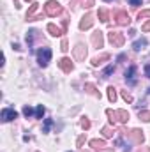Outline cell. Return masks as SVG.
Listing matches in <instances>:
<instances>
[{
    "instance_id": "1",
    "label": "cell",
    "mask_w": 150,
    "mask_h": 152,
    "mask_svg": "<svg viewBox=\"0 0 150 152\" xmlns=\"http://www.w3.org/2000/svg\"><path fill=\"white\" fill-rule=\"evenodd\" d=\"M106 115L110 117L111 122H120V124H125L129 120V112L127 110H106Z\"/></svg>"
},
{
    "instance_id": "2",
    "label": "cell",
    "mask_w": 150,
    "mask_h": 152,
    "mask_svg": "<svg viewBox=\"0 0 150 152\" xmlns=\"http://www.w3.org/2000/svg\"><path fill=\"white\" fill-rule=\"evenodd\" d=\"M44 12L48 16H58V14H62V5L57 0H48L44 4Z\"/></svg>"
},
{
    "instance_id": "3",
    "label": "cell",
    "mask_w": 150,
    "mask_h": 152,
    "mask_svg": "<svg viewBox=\"0 0 150 152\" xmlns=\"http://www.w3.org/2000/svg\"><path fill=\"white\" fill-rule=\"evenodd\" d=\"M51 60V50L50 48H41L37 51V62L41 67H46Z\"/></svg>"
},
{
    "instance_id": "4",
    "label": "cell",
    "mask_w": 150,
    "mask_h": 152,
    "mask_svg": "<svg viewBox=\"0 0 150 152\" xmlns=\"http://www.w3.org/2000/svg\"><path fill=\"white\" fill-rule=\"evenodd\" d=\"M108 39H110V42H111L113 46H117V48L124 46V42H125V37H124V34H122V32H118V30H110V34H108Z\"/></svg>"
},
{
    "instance_id": "5",
    "label": "cell",
    "mask_w": 150,
    "mask_h": 152,
    "mask_svg": "<svg viewBox=\"0 0 150 152\" xmlns=\"http://www.w3.org/2000/svg\"><path fill=\"white\" fill-rule=\"evenodd\" d=\"M92 25H94V14L88 12V14H85V16L81 18V21H79V30H88Z\"/></svg>"
},
{
    "instance_id": "6",
    "label": "cell",
    "mask_w": 150,
    "mask_h": 152,
    "mask_svg": "<svg viewBox=\"0 0 150 152\" xmlns=\"http://www.w3.org/2000/svg\"><path fill=\"white\" fill-rule=\"evenodd\" d=\"M129 136H131V140H133L134 143H138V145H141L143 140H145V134H143L141 129H131V131H129Z\"/></svg>"
},
{
    "instance_id": "7",
    "label": "cell",
    "mask_w": 150,
    "mask_h": 152,
    "mask_svg": "<svg viewBox=\"0 0 150 152\" xmlns=\"http://www.w3.org/2000/svg\"><path fill=\"white\" fill-rule=\"evenodd\" d=\"M16 117H18V113H16V110H12V108H4L2 113H0V118H2L4 122H11V120H14Z\"/></svg>"
},
{
    "instance_id": "8",
    "label": "cell",
    "mask_w": 150,
    "mask_h": 152,
    "mask_svg": "<svg viewBox=\"0 0 150 152\" xmlns=\"http://www.w3.org/2000/svg\"><path fill=\"white\" fill-rule=\"evenodd\" d=\"M73 55H74L76 60H85V57H87V48H85V44H76V48L73 50Z\"/></svg>"
},
{
    "instance_id": "9",
    "label": "cell",
    "mask_w": 150,
    "mask_h": 152,
    "mask_svg": "<svg viewBox=\"0 0 150 152\" xmlns=\"http://www.w3.org/2000/svg\"><path fill=\"white\" fill-rule=\"evenodd\" d=\"M115 20H117V23H118V25H122V27H125V25H129V23H131L129 14H127V12H124V11H118V12L115 14Z\"/></svg>"
},
{
    "instance_id": "10",
    "label": "cell",
    "mask_w": 150,
    "mask_h": 152,
    "mask_svg": "<svg viewBox=\"0 0 150 152\" xmlns=\"http://www.w3.org/2000/svg\"><path fill=\"white\" fill-rule=\"evenodd\" d=\"M58 66H60V69L64 71V73H71L73 71V62H71V58H67V57H64V58H60L58 60Z\"/></svg>"
},
{
    "instance_id": "11",
    "label": "cell",
    "mask_w": 150,
    "mask_h": 152,
    "mask_svg": "<svg viewBox=\"0 0 150 152\" xmlns=\"http://www.w3.org/2000/svg\"><path fill=\"white\" fill-rule=\"evenodd\" d=\"M92 44H94V48H103L104 37H103V32L101 30H97V32L92 34Z\"/></svg>"
},
{
    "instance_id": "12",
    "label": "cell",
    "mask_w": 150,
    "mask_h": 152,
    "mask_svg": "<svg viewBox=\"0 0 150 152\" xmlns=\"http://www.w3.org/2000/svg\"><path fill=\"white\" fill-rule=\"evenodd\" d=\"M90 147H92L94 151L103 152L106 149V142H104V140H99V138H94V140H90Z\"/></svg>"
},
{
    "instance_id": "13",
    "label": "cell",
    "mask_w": 150,
    "mask_h": 152,
    "mask_svg": "<svg viewBox=\"0 0 150 152\" xmlns=\"http://www.w3.org/2000/svg\"><path fill=\"white\" fill-rule=\"evenodd\" d=\"M39 4L37 2H34L32 5H30V9H28V12H27V20L28 21H36V20H41V16H36V11H37Z\"/></svg>"
},
{
    "instance_id": "14",
    "label": "cell",
    "mask_w": 150,
    "mask_h": 152,
    "mask_svg": "<svg viewBox=\"0 0 150 152\" xmlns=\"http://www.w3.org/2000/svg\"><path fill=\"white\" fill-rule=\"evenodd\" d=\"M134 75H136V66H131V67L127 69V73H125V80L129 81V85H134V83H136Z\"/></svg>"
},
{
    "instance_id": "15",
    "label": "cell",
    "mask_w": 150,
    "mask_h": 152,
    "mask_svg": "<svg viewBox=\"0 0 150 152\" xmlns=\"http://www.w3.org/2000/svg\"><path fill=\"white\" fill-rule=\"evenodd\" d=\"M104 60H110V55H108V53H103V55L94 57V58H92V66H94V67H97V66H101Z\"/></svg>"
},
{
    "instance_id": "16",
    "label": "cell",
    "mask_w": 150,
    "mask_h": 152,
    "mask_svg": "<svg viewBox=\"0 0 150 152\" xmlns=\"http://www.w3.org/2000/svg\"><path fill=\"white\" fill-rule=\"evenodd\" d=\"M147 44H149V41L143 37V39H138V41H134V42H133V48H134L136 51H141V50H143Z\"/></svg>"
},
{
    "instance_id": "17",
    "label": "cell",
    "mask_w": 150,
    "mask_h": 152,
    "mask_svg": "<svg viewBox=\"0 0 150 152\" xmlns=\"http://www.w3.org/2000/svg\"><path fill=\"white\" fill-rule=\"evenodd\" d=\"M48 32H50L51 36H55V37H57V36H62V34H66V32H64L62 28H58V27H55L53 23H50V25H48Z\"/></svg>"
},
{
    "instance_id": "18",
    "label": "cell",
    "mask_w": 150,
    "mask_h": 152,
    "mask_svg": "<svg viewBox=\"0 0 150 152\" xmlns=\"http://www.w3.org/2000/svg\"><path fill=\"white\" fill-rule=\"evenodd\" d=\"M85 90L88 92V94H92V96H95V97H101V94H99V90L92 85V83H85Z\"/></svg>"
},
{
    "instance_id": "19",
    "label": "cell",
    "mask_w": 150,
    "mask_h": 152,
    "mask_svg": "<svg viewBox=\"0 0 150 152\" xmlns=\"http://www.w3.org/2000/svg\"><path fill=\"white\" fill-rule=\"evenodd\" d=\"M99 20H101L103 23H108V21H110V14H108L106 9H99Z\"/></svg>"
},
{
    "instance_id": "20",
    "label": "cell",
    "mask_w": 150,
    "mask_h": 152,
    "mask_svg": "<svg viewBox=\"0 0 150 152\" xmlns=\"http://www.w3.org/2000/svg\"><path fill=\"white\" fill-rule=\"evenodd\" d=\"M108 99H110L111 103L117 101V88H115V87H108Z\"/></svg>"
},
{
    "instance_id": "21",
    "label": "cell",
    "mask_w": 150,
    "mask_h": 152,
    "mask_svg": "<svg viewBox=\"0 0 150 152\" xmlns=\"http://www.w3.org/2000/svg\"><path fill=\"white\" fill-rule=\"evenodd\" d=\"M113 133H115V129H113V127H110V126L103 127V136H104V138H111Z\"/></svg>"
},
{
    "instance_id": "22",
    "label": "cell",
    "mask_w": 150,
    "mask_h": 152,
    "mask_svg": "<svg viewBox=\"0 0 150 152\" xmlns=\"http://www.w3.org/2000/svg\"><path fill=\"white\" fill-rule=\"evenodd\" d=\"M44 112H46V110H44V106H42V104H39L37 108H36V118H42Z\"/></svg>"
},
{
    "instance_id": "23",
    "label": "cell",
    "mask_w": 150,
    "mask_h": 152,
    "mask_svg": "<svg viewBox=\"0 0 150 152\" xmlns=\"http://www.w3.org/2000/svg\"><path fill=\"white\" fill-rule=\"evenodd\" d=\"M140 118L143 120V122H150V112H140Z\"/></svg>"
},
{
    "instance_id": "24",
    "label": "cell",
    "mask_w": 150,
    "mask_h": 152,
    "mask_svg": "<svg viewBox=\"0 0 150 152\" xmlns=\"http://www.w3.org/2000/svg\"><path fill=\"white\" fill-rule=\"evenodd\" d=\"M79 126H81L83 129H88V127H90V120H88L87 117H83V118L79 120Z\"/></svg>"
},
{
    "instance_id": "25",
    "label": "cell",
    "mask_w": 150,
    "mask_h": 152,
    "mask_svg": "<svg viewBox=\"0 0 150 152\" xmlns=\"http://www.w3.org/2000/svg\"><path fill=\"white\" fill-rule=\"evenodd\" d=\"M23 115H25V117L28 118V117H32V115H36V112H34V110H32L30 106H25V108H23Z\"/></svg>"
},
{
    "instance_id": "26",
    "label": "cell",
    "mask_w": 150,
    "mask_h": 152,
    "mask_svg": "<svg viewBox=\"0 0 150 152\" xmlns=\"http://www.w3.org/2000/svg\"><path fill=\"white\" fill-rule=\"evenodd\" d=\"M122 97H124V101H127V103H133V96H131L127 90H122Z\"/></svg>"
},
{
    "instance_id": "27",
    "label": "cell",
    "mask_w": 150,
    "mask_h": 152,
    "mask_svg": "<svg viewBox=\"0 0 150 152\" xmlns=\"http://www.w3.org/2000/svg\"><path fill=\"white\" fill-rule=\"evenodd\" d=\"M51 124H53V120H51V118H46L44 127H42V133H48V131H50V127H51Z\"/></svg>"
},
{
    "instance_id": "28",
    "label": "cell",
    "mask_w": 150,
    "mask_h": 152,
    "mask_svg": "<svg viewBox=\"0 0 150 152\" xmlns=\"http://www.w3.org/2000/svg\"><path fill=\"white\" fill-rule=\"evenodd\" d=\"M143 18H150V9H145L138 14V20H143Z\"/></svg>"
},
{
    "instance_id": "29",
    "label": "cell",
    "mask_w": 150,
    "mask_h": 152,
    "mask_svg": "<svg viewBox=\"0 0 150 152\" xmlns=\"http://www.w3.org/2000/svg\"><path fill=\"white\" fill-rule=\"evenodd\" d=\"M113 71H115V67H113V66H108V67L104 69V73H103V76H104V78H108V76L111 75Z\"/></svg>"
},
{
    "instance_id": "30",
    "label": "cell",
    "mask_w": 150,
    "mask_h": 152,
    "mask_svg": "<svg viewBox=\"0 0 150 152\" xmlns=\"http://www.w3.org/2000/svg\"><path fill=\"white\" fill-rule=\"evenodd\" d=\"M81 5L88 9V7H92V5H94V0H81Z\"/></svg>"
},
{
    "instance_id": "31",
    "label": "cell",
    "mask_w": 150,
    "mask_h": 152,
    "mask_svg": "<svg viewBox=\"0 0 150 152\" xmlns=\"http://www.w3.org/2000/svg\"><path fill=\"white\" fill-rule=\"evenodd\" d=\"M60 50L62 51H67L69 48H67V39H62V42H60Z\"/></svg>"
},
{
    "instance_id": "32",
    "label": "cell",
    "mask_w": 150,
    "mask_h": 152,
    "mask_svg": "<svg viewBox=\"0 0 150 152\" xmlns=\"http://www.w3.org/2000/svg\"><path fill=\"white\" fill-rule=\"evenodd\" d=\"M83 143H85V136H79V138H78V142H76V145H78V147H81Z\"/></svg>"
},
{
    "instance_id": "33",
    "label": "cell",
    "mask_w": 150,
    "mask_h": 152,
    "mask_svg": "<svg viewBox=\"0 0 150 152\" xmlns=\"http://www.w3.org/2000/svg\"><path fill=\"white\" fill-rule=\"evenodd\" d=\"M141 30H143V32H150V21H147V23L141 27Z\"/></svg>"
},
{
    "instance_id": "34",
    "label": "cell",
    "mask_w": 150,
    "mask_h": 152,
    "mask_svg": "<svg viewBox=\"0 0 150 152\" xmlns=\"http://www.w3.org/2000/svg\"><path fill=\"white\" fill-rule=\"evenodd\" d=\"M129 4L136 7V5H141V0H129Z\"/></svg>"
},
{
    "instance_id": "35",
    "label": "cell",
    "mask_w": 150,
    "mask_h": 152,
    "mask_svg": "<svg viewBox=\"0 0 150 152\" xmlns=\"http://www.w3.org/2000/svg\"><path fill=\"white\" fill-rule=\"evenodd\" d=\"M145 75H147V78H150V64L145 66Z\"/></svg>"
},
{
    "instance_id": "36",
    "label": "cell",
    "mask_w": 150,
    "mask_h": 152,
    "mask_svg": "<svg viewBox=\"0 0 150 152\" xmlns=\"http://www.w3.org/2000/svg\"><path fill=\"white\" fill-rule=\"evenodd\" d=\"M140 152H150V147H141V151Z\"/></svg>"
},
{
    "instance_id": "37",
    "label": "cell",
    "mask_w": 150,
    "mask_h": 152,
    "mask_svg": "<svg viewBox=\"0 0 150 152\" xmlns=\"http://www.w3.org/2000/svg\"><path fill=\"white\" fill-rule=\"evenodd\" d=\"M14 5H16V7H20V0H14Z\"/></svg>"
},
{
    "instance_id": "38",
    "label": "cell",
    "mask_w": 150,
    "mask_h": 152,
    "mask_svg": "<svg viewBox=\"0 0 150 152\" xmlns=\"http://www.w3.org/2000/svg\"><path fill=\"white\" fill-rule=\"evenodd\" d=\"M103 152H113V149H104Z\"/></svg>"
},
{
    "instance_id": "39",
    "label": "cell",
    "mask_w": 150,
    "mask_h": 152,
    "mask_svg": "<svg viewBox=\"0 0 150 152\" xmlns=\"http://www.w3.org/2000/svg\"><path fill=\"white\" fill-rule=\"evenodd\" d=\"M106 2H113V0H106Z\"/></svg>"
},
{
    "instance_id": "40",
    "label": "cell",
    "mask_w": 150,
    "mask_h": 152,
    "mask_svg": "<svg viewBox=\"0 0 150 152\" xmlns=\"http://www.w3.org/2000/svg\"><path fill=\"white\" fill-rule=\"evenodd\" d=\"M27 2H28V0H27Z\"/></svg>"
}]
</instances>
